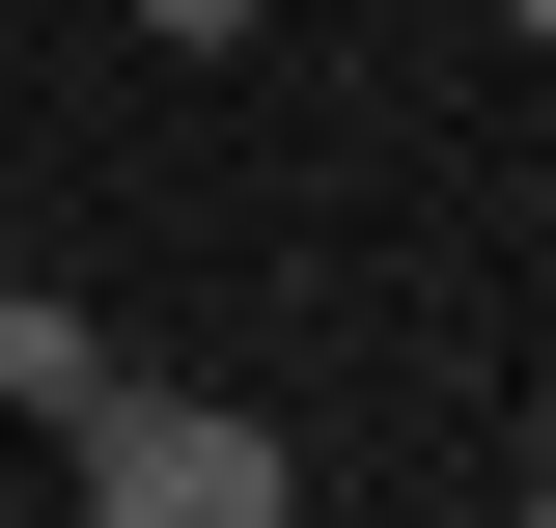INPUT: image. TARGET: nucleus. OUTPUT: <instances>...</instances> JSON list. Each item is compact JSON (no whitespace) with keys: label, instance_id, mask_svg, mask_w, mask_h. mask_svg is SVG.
Listing matches in <instances>:
<instances>
[{"label":"nucleus","instance_id":"1","mask_svg":"<svg viewBox=\"0 0 556 528\" xmlns=\"http://www.w3.org/2000/svg\"><path fill=\"white\" fill-rule=\"evenodd\" d=\"M56 445H84L112 528H278V417H223V390H139V362H112Z\"/></svg>","mask_w":556,"mask_h":528},{"label":"nucleus","instance_id":"2","mask_svg":"<svg viewBox=\"0 0 556 528\" xmlns=\"http://www.w3.org/2000/svg\"><path fill=\"white\" fill-rule=\"evenodd\" d=\"M84 390H112V334H84L56 278H0V417H84Z\"/></svg>","mask_w":556,"mask_h":528},{"label":"nucleus","instance_id":"3","mask_svg":"<svg viewBox=\"0 0 556 528\" xmlns=\"http://www.w3.org/2000/svg\"><path fill=\"white\" fill-rule=\"evenodd\" d=\"M139 28H167V56H223V28H251V0H139Z\"/></svg>","mask_w":556,"mask_h":528},{"label":"nucleus","instance_id":"4","mask_svg":"<svg viewBox=\"0 0 556 528\" xmlns=\"http://www.w3.org/2000/svg\"><path fill=\"white\" fill-rule=\"evenodd\" d=\"M501 28H529V56H556V0H501Z\"/></svg>","mask_w":556,"mask_h":528}]
</instances>
